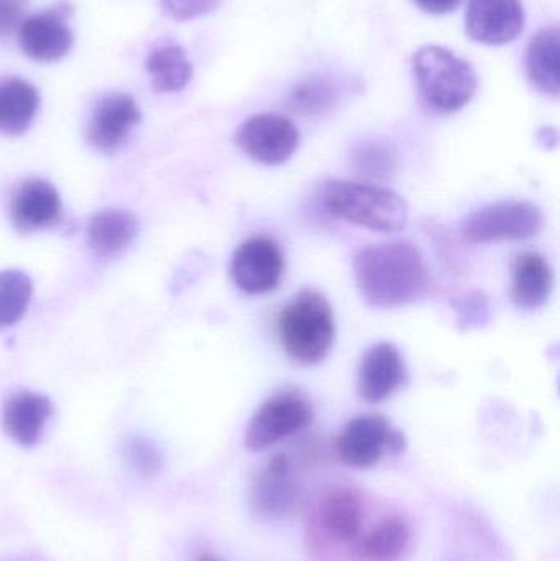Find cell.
<instances>
[{"mask_svg": "<svg viewBox=\"0 0 560 561\" xmlns=\"http://www.w3.org/2000/svg\"><path fill=\"white\" fill-rule=\"evenodd\" d=\"M354 279L362 299L380 309L407 306L426 289L427 265L410 242L364 247L354 256Z\"/></svg>", "mask_w": 560, "mask_h": 561, "instance_id": "1", "label": "cell"}, {"mask_svg": "<svg viewBox=\"0 0 560 561\" xmlns=\"http://www.w3.org/2000/svg\"><path fill=\"white\" fill-rule=\"evenodd\" d=\"M279 345L293 362L315 366L325 359L335 340V317L324 294L302 289L276 320Z\"/></svg>", "mask_w": 560, "mask_h": 561, "instance_id": "2", "label": "cell"}, {"mask_svg": "<svg viewBox=\"0 0 560 561\" xmlns=\"http://www.w3.org/2000/svg\"><path fill=\"white\" fill-rule=\"evenodd\" d=\"M322 201L332 216L372 232H401L410 217L407 201L400 194L364 181H328Z\"/></svg>", "mask_w": 560, "mask_h": 561, "instance_id": "3", "label": "cell"}, {"mask_svg": "<svg viewBox=\"0 0 560 561\" xmlns=\"http://www.w3.org/2000/svg\"><path fill=\"white\" fill-rule=\"evenodd\" d=\"M418 91L427 107L439 114H454L472 102L477 75L466 59L444 46L430 45L413 56Z\"/></svg>", "mask_w": 560, "mask_h": 561, "instance_id": "4", "label": "cell"}, {"mask_svg": "<svg viewBox=\"0 0 560 561\" xmlns=\"http://www.w3.org/2000/svg\"><path fill=\"white\" fill-rule=\"evenodd\" d=\"M545 226V214L528 201H500L480 207L462 224V237L472 245L522 242L533 239Z\"/></svg>", "mask_w": 560, "mask_h": 561, "instance_id": "5", "label": "cell"}, {"mask_svg": "<svg viewBox=\"0 0 560 561\" xmlns=\"http://www.w3.org/2000/svg\"><path fill=\"white\" fill-rule=\"evenodd\" d=\"M315 421V405L298 389H283L266 399L250 419L245 445L250 451H265L278 442L305 431Z\"/></svg>", "mask_w": 560, "mask_h": 561, "instance_id": "6", "label": "cell"}, {"mask_svg": "<svg viewBox=\"0 0 560 561\" xmlns=\"http://www.w3.org/2000/svg\"><path fill=\"white\" fill-rule=\"evenodd\" d=\"M407 448V438L380 414L352 419L335 442L342 463L352 468H370L387 454L398 455Z\"/></svg>", "mask_w": 560, "mask_h": 561, "instance_id": "7", "label": "cell"}, {"mask_svg": "<svg viewBox=\"0 0 560 561\" xmlns=\"http://www.w3.org/2000/svg\"><path fill=\"white\" fill-rule=\"evenodd\" d=\"M299 130L286 115L256 114L247 118L236 141L243 154L265 167H279L292 160L299 147Z\"/></svg>", "mask_w": 560, "mask_h": 561, "instance_id": "8", "label": "cell"}, {"mask_svg": "<svg viewBox=\"0 0 560 561\" xmlns=\"http://www.w3.org/2000/svg\"><path fill=\"white\" fill-rule=\"evenodd\" d=\"M282 247L270 237H252L233 253L230 278L242 293L250 296L272 293L285 273Z\"/></svg>", "mask_w": 560, "mask_h": 561, "instance_id": "9", "label": "cell"}, {"mask_svg": "<svg viewBox=\"0 0 560 561\" xmlns=\"http://www.w3.org/2000/svg\"><path fill=\"white\" fill-rule=\"evenodd\" d=\"M71 15V3L61 0L52 9L23 20L19 28L23 53L38 62H55L65 58L72 48V32L68 25Z\"/></svg>", "mask_w": 560, "mask_h": 561, "instance_id": "10", "label": "cell"}, {"mask_svg": "<svg viewBox=\"0 0 560 561\" xmlns=\"http://www.w3.org/2000/svg\"><path fill=\"white\" fill-rule=\"evenodd\" d=\"M525 28L522 0H469L466 32L473 42L500 46L513 42Z\"/></svg>", "mask_w": 560, "mask_h": 561, "instance_id": "11", "label": "cell"}, {"mask_svg": "<svg viewBox=\"0 0 560 561\" xmlns=\"http://www.w3.org/2000/svg\"><path fill=\"white\" fill-rule=\"evenodd\" d=\"M407 379V365L393 343L381 342L362 356L357 369L358 398L368 404H380L390 399Z\"/></svg>", "mask_w": 560, "mask_h": 561, "instance_id": "12", "label": "cell"}, {"mask_svg": "<svg viewBox=\"0 0 560 561\" xmlns=\"http://www.w3.org/2000/svg\"><path fill=\"white\" fill-rule=\"evenodd\" d=\"M141 121L137 102L128 94H111L94 105L85 128V137L95 150L112 153L117 150L132 128Z\"/></svg>", "mask_w": 560, "mask_h": 561, "instance_id": "13", "label": "cell"}, {"mask_svg": "<svg viewBox=\"0 0 560 561\" xmlns=\"http://www.w3.org/2000/svg\"><path fill=\"white\" fill-rule=\"evenodd\" d=\"M12 222L20 232H38L53 229L62 222L61 197L48 181L33 178L16 187L10 204Z\"/></svg>", "mask_w": 560, "mask_h": 561, "instance_id": "14", "label": "cell"}, {"mask_svg": "<svg viewBox=\"0 0 560 561\" xmlns=\"http://www.w3.org/2000/svg\"><path fill=\"white\" fill-rule=\"evenodd\" d=\"M252 503L266 516H288L299 504V488L293 477V465L286 455L270 458L253 483Z\"/></svg>", "mask_w": 560, "mask_h": 561, "instance_id": "15", "label": "cell"}, {"mask_svg": "<svg viewBox=\"0 0 560 561\" xmlns=\"http://www.w3.org/2000/svg\"><path fill=\"white\" fill-rule=\"evenodd\" d=\"M364 519L361 496L351 490L332 491L322 500L316 514L319 533L339 546L355 543L361 539Z\"/></svg>", "mask_w": 560, "mask_h": 561, "instance_id": "16", "label": "cell"}, {"mask_svg": "<svg viewBox=\"0 0 560 561\" xmlns=\"http://www.w3.org/2000/svg\"><path fill=\"white\" fill-rule=\"evenodd\" d=\"M53 415V404L38 392L20 391L3 405L2 424L7 435L22 447H33Z\"/></svg>", "mask_w": 560, "mask_h": 561, "instance_id": "17", "label": "cell"}, {"mask_svg": "<svg viewBox=\"0 0 560 561\" xmlns=\"http://www.w3.org/2000/svg\"><path fill=\"white\" fill-rule=\"evenodd\" d=\"M555 286L551 263L536 252H523L512 262V299L519 309L545 306Z\"/></svg>", "mask_w": 560, "mask_h": 561, "instance_id": "18", "label": "cell"}, {"mask_svg": "<svg viewBox=\"0 0 560 561\" xmlns=\"http://www.w3.org/2000/svg\"><path fill=\"white\" fill-rule=\"evenodd\" d=\"M138 232L135 214L124 209H105L94 214L88 224V240L92 252L111 259L124 252Z\"/></svg>", "mask_w": 560, "mask_h": 561, "instance_id": "19", "label": "cell"}, {"mask_svg": "<svg viewBox=\"0 0 560 561\" xmlns=\"http://www.w3.org/2000/svg\"><path fill=\"white\" fill-rule=\"evenodd\" d=\"M559 38L558 26L542 28L533 36L526 49L529 81L539 92L551 98H558L560 92Z\"/></svg>", "mask_w": 560, "mask_h": 561, "instance_id": "20", "label": "cell"}, {"mask_svg": "<svg viewBox=\"0 0 560 561\" xmlns=\"http://www.w3.org/2000/svg\"><path fill=\"white\" fill-rule=\"evenodd\" d=\"M38 91L20 78L0 81V134L19 137L25 134L38 111Z\"/></svg>", "mask_w": 560, "mask_h": 561, "instance_id": "21", "label": "cell"}, {"mask_svg": "<svg viewBox=\"0 0 560 561\" xmlns=\"http://www.w3.org/2000/svg\"><path fill=\"white\" fill-rule=\"evenodd\" d=\"M410 542L411 530L407 520L398 516L388 517L355 542V556L361 561H398Z\"/></svg>", "mask_w": 560, "mask_h": 561, "instance_id": "22", "label": "cell"}, {"mask_svg": "<svg viewBox=\"0 0 560 561\" xmlns=\"http://www.w3.org/2000/svg\"><path fill=\"white\" fill-rule=\"evenodd\" d=\"M400 164V151L390 138H368L351 151V168L364 183L390 180Z\"/></svg>", "mask_w": 560, "mask_h": 561, "instance_id": "23", "label": "cell"}, {"mask_svg": "<svg viewBox=\"0 0 560 561\" xmlns=\"http://www.w3.org/2000/svg\"><path fill=\"white\" fill-rule=\"evenodd\" d=\"M147 71L158 92H178L190 84L194 69L183 46L167 43L155 48L148 56Z\"/></svg>", "mask_w": 560, "mask_h": 561, "instance_id": "24", "label": "cell"}, {"mask_svg": "<svg viewBox=\"0 0 560 561\" xmlns=\"http://www.w3.org/2000/svg\"><path fill=\"white\" fill-rule=\"evenodd\" d=\"M342 98V89L335 79L325 75H312L301 79L288 95L289 111L302 117L328 114Z\"/></svg>", "mask_w": 560, "mask_h": 561, "instance_id": "25", "label": "cell"}, {"mask_svg": "<svg viewBox=\"0 0 560 561\" xmlns=\"http://www.w3.org/2000/svg\"><path fill=\"white\" fill-rule=\"evenodd\" d=\"M32 279L19 270L0 272V329L12 327L25 316L32 300Z\"/></svg>", "mask_w": 560, "mask_h": 561, "instance_id": "26", "label": "cell"}, {"mask_svg": "<svg viewBox=\"0 0 560 561\" xmlns=\"http://www.w3.org/2000/svg\"><path fill=\"white\" fill-rule=\"evenodd\" d=\"M125 457L130 461L132 467L144 478H155L163 470L164 458L160 448L145 437L128 438L125 444Z\"/></svg>", "mask_w": 560, "mask_h": 561, "instance_id": "27", "label": "cell"}, {"mask_svg": "<svg viewBox=\"0 0 560 561\" xmlns=\"http://www.w3.org/2000/svg\"><path fill=\"white\" fill-rule=\"evenodd\" d=\"M222 0H160L161 10L178 22L199 19L214 12Z\"/></svg>", "mask_w": 560, "mask_h": 561, "instance_id": "28", "label": "cell"}, {"mask_svg": "<svg viewBox=\"0 0 560 561\" xmlns=\"http://www.w3.org/2000/svg\"><path fill=\"white\" fill-rule=\"evenodd\" d=\"M26 0H0V42L15 35L25 16Z\"/></svg>", "mask_w": 560, "mask_h": 561, "instance_id": "29", "label": "cell"}, {"mask_svg": "<svg viewBox=\"0 0 560 561\" xmlns=\"http://www.w3.org/2000/svg\"><path fill=\"white\" fill-rule=\"evenodd\" d=\"M421 10L431 15H446L454 12L462 0H414Z\"/></svg>", "mask_w": 560, "mask_h": 561, "instance_id": "30", "label": "cell"}, {"mask_svg": "<svg viewBox=\"0 0 560 561\" xmlns=\"http://www.w3.org/2000/svg\"><path fill=\"white\" fill-rule=\"evenodd\" d=\"M539 144L542 145V148H548V150H551V148L558 147V130L556 128H542L541 131H539L538 135Z\"/></svg>", "mask_w": 560, "mask_h": 561, "instance_id": "31", "label": "cell"}, {"mask_svg": "<svg viewBox=\"0 0 560 561\" xmlns=\"http://www.w3.org/2000/svg\"><path fill=\"white\" fill-rule=\"evenodd\" d=\"M196 561H220L219 559H216L214 556H209V553H204V556H201L199 559Z\"/></svg>", "mask_w": 560, "mask_h": 561, "instance_id": "32", "label": "cell"}]
</instances>
